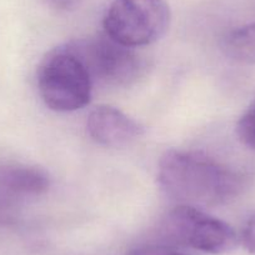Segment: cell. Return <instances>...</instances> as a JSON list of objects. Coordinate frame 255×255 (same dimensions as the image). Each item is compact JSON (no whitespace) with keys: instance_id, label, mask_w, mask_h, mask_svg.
Here are the masks:
<instances>
[{"instance_id":"obj_1","label":"cell","mask_w":255,"mask_h":255,"mask_svg":"<svg viewBox=\"0 0 255 255\" xmlns=\"http://www.w3.org/2000/svg\"><path fill=\"white\" fill-rule=\"evenodd\" d=\"M158 183L164 194L179 205L203 209L238 197L244 179L203 151L170 149L159 161Z\"/></svg>"},{"instance_id":"obj_2","label":"cell","mask_w":255,"mask_h":255,"mask_svg":"<svg viewBox=\"0 0 255 255\" xmlns=\"http://www.w3.org/2000/svg\"><path fill=\"white\" fill-rule=\"evenodd\" d=\"M36 82L44 104L54 112H75L92 99L94 83L72 43L46 53L39 64Z\"/></svg>"},{"instance_id":"obj_3","label":"cell","mask_w":255,"mask_h":255,"mask_svg":"<svg viewBox=\"0 0 255 255\" xmlns=\"http://www.w3.org/2000/svg\"><path fill=\"white\" fill-rule=\"evenodd\" d=\"M170 20V8L165 0H113L103 25L110 39L135 49L160 40Z\"/></svg>"},{"instance_id":"obj_4","label":"cell","mask_w":255,"mask_h":255,"mask_svg":"<svg viewBox=\"0 0 255 255\" xmlns=\"http://www.w3.org/2000/svg\"><path fill=\"white\" fill-rule=\"evenodd\" d=\"M161 233L174 244L214 255L233 252L239 243L237 233L228 223L188 205H178L166 214Z\"/></svg>"},{"instance_id":"obj_5","label":"cell","mask_w":255,"mask_h":255,"mask_svg":"<svg viewBox=\"0 0 255 255\" xmlns=\"http://www.w3.org/2000/svg\"><path fill=\"white\" fill-rule=\"evenodd\" d=\"M89 70L93 83L109 87H129L145 72V60L135 49L122 45L107 34L73 41Z\"/></svg>"},{"instance_id":"obj_6","label":"cell","mask_w":255,"mask_h":255,"mask_svg":"<svg viewBox=\"0 0 255 255\" xmlns=\"http://www.w3.org/2000/svg\"><path fill=\"white\" fill-rule=\"evenodd\" d=\"M87 130L95 143L108 148H123L143 135L138 122L109 105H99L90 112Z\"/></svg>"},{"instance_id":"obj_7","label":"cell","mask_w":255,"mask_h":255,"mask_svg":"<svg viewBox=\"0 0 255 255\" xmlns=\"http://www.w3.org/2000/svg\"><path fill=\"white\" fill-rule=\"evenodd\" d=\"M49 186V174L39 166L16 161L0 163V197H39L48 190Z\"/></svg>"},{"instance_id":"obj_8","label":"cell","mask_w":255,"mask_h":255,"mask_svg":"<svg viewBox=\"0 0 255 255\" xmlns=\"http://www.w3.org/2000/svg\"><path fill=\"white\" fill-rule=\"evenodd\" d=\"M223 49L233 60L243 64H255V21L228 34Z\"/></svg>"},{"instance_id":"obj_9","label":"cell","mask_w":255,"mask_h":255,"mask_svg":"<svg viewBox=\"0 0 255 255\" xmlns=\"http://www.w3.org/2000/svg\"><path fill=\"white\" fill-rule=\"evenodd\" d=\"M237 135L245 146L255 150V100L238 122Z\"/></svg>"},{"instance_id":"obj_10","label":"cell","mask_w":255,"mask_h":255,"mask_svg":"<svg viewBox=\"0 0 255 255\" xmlns=\"http://www.w3.org/2000/svg\"><path fill=\"white\" fill-rule=\"evenodd\" d=\"M128 255H190L181 250L175 249L173 247L166 245H140V247L133 248Z\"/></svg>"},{"instance_id":"obj_11","label":"cell","mask_w":255,"mask_h":255,"mask_svg":"<svg viewBox=\"0 0 255 255\" xmlns=\"http://www.w3.org/2000/svg\"><path fill=\"white\" fill-rule=\"evenodd\" d=\"M242 243L248 252L255 254V217H253L245 225L242 234Z\"/></svg>"},{"instance_id":"obj_12","label":"cell","mask_w":255,"mask_h":255,"mask_svg":"<svg viewBox=\"0 0 255 255\" xmlns=\"http://www.w3.org/2000/svg\"><path fill=\"white\" fill-rule=\"evenodd\" d=\"M50 9L56 11H72L77 9L84 0H43Z\"/></svg>"}]
</instances>
